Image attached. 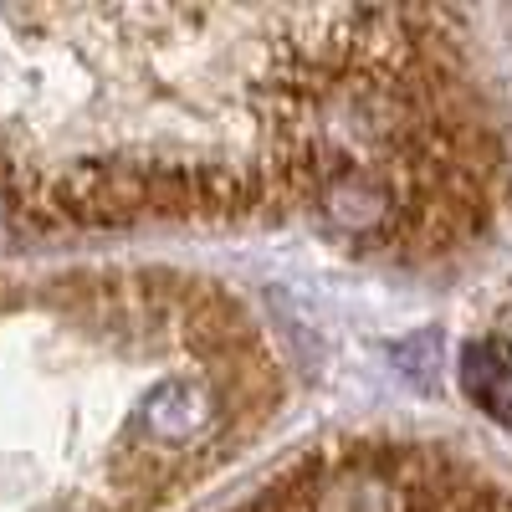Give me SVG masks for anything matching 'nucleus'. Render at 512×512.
<instances>
[{
    "instance_id": "obj_1",
    "label": "nucleus",
    "mask_w": 512,
    "mask_h": 512,
    "mask_svg": "<svg viewBox=\"0 0 512 512\" xmlns=\"http://www.w3.org/2000/svg\"><path fill=\"white\" fill-rule=\"evenodd\" d=\"M466 390L477 395L482 410L512 425V364L497 344H472L466 349Z\"/></svg>"
}]
</instances>
